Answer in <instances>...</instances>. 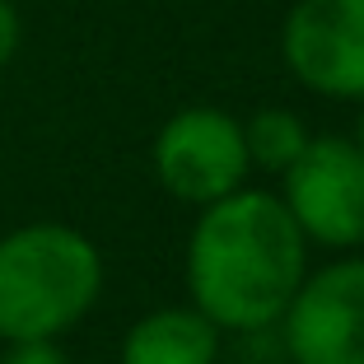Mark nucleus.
<instances>
[{
  "label": "nucleus",
  "mask_w": 364,
  "mask_h": 364,
  "mask_svg": "<svg viewBox=\"0 0 364 364\" xmlns=\"http://www.w3.org/2000/svg\"><path fill=\"white\" fill-rule=\"evenodd\" d=\"M309 271V238L280 192L238 187L201 205L187 234V294L220 332H271Z\"/></svg>",
  "instance_id": "1"
},
{
  "label": "nucleus",
  "mask_w": 364,
  "mask_h": 364,
  "mask_svg": "<svg viewBox=\"0 0 364 364\" xmlns=\"http://www.w3.org/2000/svg\"><path fill=\"white\" fill-rule=\"evenodd\" d=\"M103 294V257L75 225L0 234V341H61Z\"/></svg>",
  "instance_id": "2"
},
{
  "label": "nucleus",
  "mask_w": 364,
  "mask_h": 364,
  "mask_svg": "<svg viewBox=\"0 0 364 364\" xmlns=\"http://www.w3.org/2000/svg\"><path fill=\"white\" fill-rule=\"evenodd\" d=\"M280 201L309 247L355 252L364 243V154L350 136H313L280 173Z\"/></svg>",
  "instance_id": "3"
},
{
  "label": "nucleus",
  "mask_w": 364,
  "mask_h": 364,
  "mask_svg": "<svg viewBox=\"0 0 364 364\" xmlns=\"http://www.w3.org/2000/svg\"><path fill=\"white\" fill-rule=\"evenodd\" d=\"M276 327L289 364H364V252L304 271Z\"/></svg>",
  "instance_id": "4"
},
{
  "label": "nucleus",
  "mask_w": 364,
  "mask_h": 364,
  "mask_svg": "<svg viewBox=\"0 0 364 364\" xmlns=\"http://www.w3.org/2000/svg\"><path fill=\"white\" fill-rule=\"evenodd\" d=\"M154 178L187 205H210L238 192L252 173L243 145V122L225 107H182L159 127L150 145Z\"/></svg>",
  "instance_id": "5"
},
{
  "label": "nucleus",
  "mask_w": 364,
  "mask_h": 364,
  "mask_svg": "<svg viewBox=\"0 0 364 364\" xmlns=\"http://www.w3.org/2000/svg\"><path fill=\"white\" fill-rule=\"evenodd\" d=\"M280 56L304 89L364 103V0H294L280 23Z\"/></svg>",
  "instance_id": "6"
},
{
  "label": "nucleus",
  "mask_w": 364,
  "mask_h": 364,
  "mask_svg": "<svg viewBox=\"0 0 364 364\" xmlns=\"http://www.w3.org/2000/svg\"><path fill=\"white\" fill-rule=\"evenodd\" d=\"M220 336L196 304L150 309L122 336V364H220Z\"/></svg>",
  "instance_id": "7"
},
{
  "label": "nucleus",
  "mask_w": 364,
  "mask_h": 364,
  "mask_svg": "<svg viewBox=\"0 0 364 364\" xmlns=\"http://www.w3.org/2000/svg\"><path fill=\"white\" fill-rule=\"evenodd\" d=\"M309 140L313 136H309V127H304V117L289 112V107H257V112L243 122L247 164L262 168V173H276V178L299 159Z\"/></svg>",
  "instance_id": "8"
},
{
  "label": "nucleus",
  "mask_w": 364,
  "mask_h": 364,
  "mask_svg": "<svg viewBox=\"0 0 364 364\" xmlns=\"http://www.w3.org/2000/svg\"><path fill=\"white\" fill-rule=\"evenodd\" d=\"M0 364H70V355L61 350V341L43 336V341H5Z\"/></svg>",
  "instance_id": "9"
},
{
  "label": "nucleus",
  "mask_w": 364,
  "mask_h": 364,
  "mask_svg": "<svg viewBox=\"0 0 364 364\" xmlns=\"http://www.w3.org/2000/svg\"><path fill=\"white\" fill-rule=\"evenodd\" d=\"M19 43H23V19L14 10V0H0V70L14 61Z\"/></svg>",
  "instance_id": "10"
},
{
  "label": "nucleus",
  "mask_w": 364,
  "mask_h": 364,
  "mask_svg": "<svg viewBox=\"0 0 364 364\" xmlns=\"http://www.w3.org/2000/svg\"><path fill=\"white\" fill-rule=\"evenodd\" d=\"M350 140L360 145V154H364V107H360V122H355V136H350Z\"/></svg>",
  "instance_id": "11"
}]
</instances>
